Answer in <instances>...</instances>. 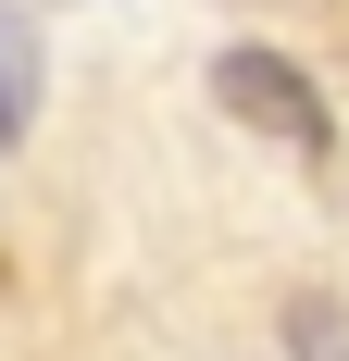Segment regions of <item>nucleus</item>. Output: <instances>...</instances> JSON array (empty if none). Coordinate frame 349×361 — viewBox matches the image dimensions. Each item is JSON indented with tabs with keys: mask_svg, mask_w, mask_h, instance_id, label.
Returning a JSON list of instances; mask_svg holds the SVG:
<instances>
[{
	"mask_svg": "<svg viewBox=\"0 0 349 361\" xmlns=\"http://www.w3.org/2000/svg\"><path fill=\"white\" fill-rule=\"evenodd\" d=\"M212 100L237 112L249 137L300 149V162H324V149H337V112H324V87L287 63V50H225V63H212Z\"/></svg>",
	"mask_w": 349,
	"mask_h": 361,
	"instance_id": "obj_1",
	"label": "nucleus"
},
{
	"mask_svg": "<svg viewBox=\"0 0 349 361\" xmlns=\"http://www.w3.org/2000/svg\"><path fill=\"white\" fill-rule=\"evenodd\" d=\"M37 87H50L37 13H25V0H0V137H25V125H37Z\"/></svg>",
	"mask_w": 349,
	"mask_h": 361,
	"instance_id": "obj_2",
	"label": "nucleus"
}]
</instances>
